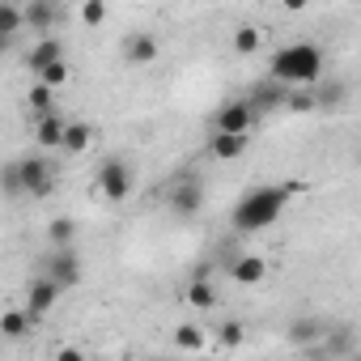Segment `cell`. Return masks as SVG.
I'll use <instances>...</instances> for the list:
<instances>
[{
    "instance_id": "cell-1",
    "label": "cell",
    "mask_w": 361,
    "mask_h": 361,
    "mask_svg": "<svg viewBox=\"0 0 361 361\" xmlns=\"http://www.w3.org/2000/svg\"><path fill=\"white\" fill-rule=\"evenodd\" d=\"M268 81L293 85V90H314L323 81V47L319 43H289V47L272 51Z\"/></svg>"
},
{
    "instance_id": "cell-2",
    "label": "cell",
    "mask_w": 361,
    "mask_h": 361,
    "mask_svg": "<svg viewBox=\"0 0 361 361\" xmlns=\"http://www.w3.org/2000/svg\"><path fill=\"white\" fill-rule=\"evenodd\" d=\"M293 192H298L293 183H281V188H251V192L234 204V213H230L234 230H238V234H259V230H268V226L285 213V204H289Z\"/></svg>"
},
{
    "instance_id": "cell-3",
    "label": "cell",
    "mask_w": 361,
    "mask_h": 361,
    "mask_svg": "<svg viewBox=\"0 0 361 361\" xmlns=\"http://www.w3.org/2000/svg\"><path fill=\"white\" fill-rule=\"evenodd\" d=\"M98 192H102V200H111V204L128 200V192H132V166H128L123 157H106V161L98 166Z\"/></svg>"
},
{
    "instance_id": "cell-4",
    "label": "cell",
    "mask_w": 361,
    "mask_h": 361,
    "mask_svg": "<svg viewBox=\"0 0 361 361\" xmlns=\"http://www.w3.org/2000/svg\"><path fill=\"white\" fill-rule=\"evenodd\" d=\"M166 204L178 213V217H192V213H200V204H204V183L196 174H178L174 183L166 188Z\"/></svg>"
},
{
    "instance_id": "cell-5",
    "label": "cell",
    "mask_w": 361,
    "mask_h": 361,
    "mask_svg": "<svg viewBox=\"0 0 361 361\" xmlns=\"http://www.w3.org/2000/svg\"><path fill=\"white\" fill-rule=\"evenodd\" d=\"M251 119H255L251 102H247V98H234V102H221V106H217V115H213V132H221V136H247Z\"/></svg>"
},
{
    "instance_id": "cell-6",
    "label": "cell",
    "mask_w": 361,
    "mask_h": 361,
    "mask_svg": "<svg viewBox=\"0 0 361 361\" xmlns=\"http://www.w3.org/2000/svg\"><path fill=\"white\" fill-rule=\"evenodd\" d=\"M18 174H22V192L35 196V200L51 196V188H56L51 161H43V157H26V161H18Z\"/></svg>"
},
{
    "instance_id": "cell-7",
    "label": "cell",
    "mask_w": 361,
    "mask_h": 361,
    "mask_svg": "<svg viewBox=\"0 0 361 361\" xmlns=\"http://www.w3.org/2000/svg\"><path fill=\"white\" fill-rule=\"evenodd\" d=\"M43 276H51L56 285H64V289H73V285H81V255L68 247V251H51L47 259H43Z\"/></svg>"
},
{
    "instance_id": "cell-8",
    "label": "cell",
    "mask_w": 361,
    "mask_h": 361,
    "mask_svg": "<svg viewBox=\"0 0 361 361\" xmlns=\"http://www.w3.org/2000/svg\"><path fill=\"white\" fill-rule=\"evenodd\" d=\"M60 293H64V285H56L51 276H43V272H39V276L30 281V289H26V310L39 319V314H47V310L60 302Z\"/></svg>"
},
{
    "instance_id": "cell-9",
    "label": "cell",
    "mask_w": 361,
    "mask_h": 361,
    "mask_svg": "<svg viewBox=\"0 0 361 361\" xmlns=\"http://www.w3.org/2000/svg\"><path fill=\"white\" fill-rule=\"evenodd\" d=\"M56 22H60V9L51 5V0H35V5H26V30H35L39 39H51Z\"/></svg>"
},
{
    "instance_id": "cell-10",
    "label": "cell",
    "mask_w": 361,
    "mask_h": 361,
    "mask_svg": "<svg viewBox=\"0 0 361 361\" xmlns=\"http://www.w3.org/2000/svg\"><path fill=\"white\" fill-rule=\"evenodd\" d=\"M60 60H68V56H64V43H60V39H39V43L30 47V56H26V64L35 68V77H39L43 68H51V64H60Z\"/></svg>"
},
{
    "instance_id": "cell-11",
    "label": "cell",
    "mask_w": 361,
    "mask_h": 361,
    "mask_svg": "<svg viewBox=\"0 0 361 361\" xmlns=\"http://www.w3.org/2000/svg\"><path fill=\"white\" fill-rule=\"evenodd\" d=\"M64 132H68V123H64L60 115L35 119V145H39V149H64Z\"/></svg>"
},
{
    "instance_id": "cell-12",
    "label": "cell",
    "mask_w": 361,
    "mask_h": 361,
    "mask_svg": "<svg viewBox=\"0 0 361 361\" xmlns=\"http://www.w3.org/2000/svg\"><path fill=\"white\" fill-rule=\"evenodd\" d=\"M230 276H234L238 285H259V281L268 276V259H264V255H238L234 268H230Z\"/></svg>"
},
{
    "instance_id": "cell-13",
    "label": "cell",
    "mask_w": 361,
    "mask_h": 361,
    "mask_svg": "<svg viewBox=\"0 0 361 361\" xmlns=\"http://www.w3.org/2000/svg\"><path fill=\"white\" fill-rule=\"evenodd\" d=\"M26 30V9L22 5H13V0H0V39H18Z\"/></svg>"
},
{
    "instance_id": "cell-14",
    "label": "cell",
    "mask_w": 361,
    "mask_h": 361,
    "mask_svg": "<svg viewBox=\"0 0 361 361\" xmlns=\"http://www.w3.org/2000/svg\"><path fill=\"white\" fill-rule=\"evenodd\" d=\"M285 98H289V90L285 85H276V81H264V85H255L251 90V111H272V106H285Z\"/></svg>"
},
{
    "instance_id": "cell-15",
    "label": "cell",
    "mask_w": 361,
    "mask_h": 361,
    "mask_svg": "<svg viewBox=\"0 0 361 361\" xmlns=\"http://www.w3.org/2000/svg\"><path fill=\"white\" fill-rule=\"evenodd\" d=\"M209 153L217 161H238L247 153V136H221V132H213L209 136Z\"/></svg>"
},
{
    "instance_id": "cell-16",
    "label": "cell",
    "mask_w": 361,
    "mask_h": 361,
    "mask_svg": "<svg viewBox=\"0 0 361 361\" xmlns=\"http://www.w3.org/2000/svg\"><path fill=\"white\" fill-rule=\"evenodd\" d=\"M157 51H161V47H157V39H153V35H132V39L123 43V56H128L132 64H153V60H157Z\"/></svg>"
},
{
    "instance_id": "cell-17",
    "label": "cell",
    "mask_w": 361,
    "mask_h": 361,
    "mask_svg": "<svg viewBox=\"0 0 361 361\" xmlns=\"http://www.w3.org/2000/svg\"><path fill=\"white\" fill-rule=\"evenodd\" d=\"M30 327H35L30 310H5V319H0V336H5V340H22Z\"/></svg>"
},
{
    "instance_id": "cell-18",
    "label": "cell",
    "mask_w": 361,
    "mask_h": 361,
    "mask_svg": "<svg viewBox=\"0 0 361 361\" xmlns=\"http://www.w3.org/2000/svg\"><path fill=\"white\" fill-rule=\"evenodd\" d=\"M94 140V128L81 123V119H68V132H64V153H85Z\"/></svg>"
},
{
    "instance_id": "cell-19",
    "label": "cell",
    "mask_w": 361,
    "mask_h": 361,
    "mask_svg": "<svg viewBox=\"0 0 361 361\" xmlns=\"http://www.w3.org/2000/svg\"><path fill=\"white\" fill-rule=\"evenodd\" d=\"M170 340L183 348V353H200V348H204V327H196V323H178Z\"/></svg>"
},
{
    "instance_id": "cell-20",
    "label": "cell",
    "mask_w": 361,
    "mask_h": 361,
    "mask_svg": "<svg viewBox=\"0 0 361 361\" xmlns=\"http://www.w3.org/2000/svg\"><path fill=\"white\" fill-rule=\"evenodd\" d=\"M26 102L35 106V119H43V115H56V90H47L43 81H35V85H30Z\"/></svg>"
},
{
    "instance_id": "cell-21",
    "label": "cell",
    "mask_w": 361,
    "mask_h": 361,
    "mask_svg": "<svg viewBox=\"0 0 361 361\" xmlns=\"http://www.w3.org/2000/svg\"><path fill=\"white\" fill-rule=\"evenodd\" d=\"M188 306H196V310H213V306H217V289H213L204 276H196V281L188 285Z\"/></svg>"
},
{
    "instance_id": "cell-22",
    "label": "cell",
    "mask_w": 361,
    "mask_h": 361,
    "mask_svg": "<svg viewBox=\"0 0 361 361\" xmlns=\"http://www.w3.org/2000/svg\"><path fill=\"white\" fill-rule=\"evenodd\" d=\"M73 234H77V221H73V217H56V221L47 226V238H51L56 251H68V247H73Z\"/></svg>"
},
{
    "instance_id": "cell-23",
    "label": "cell",
    "mask_w": 361,
    "mask_h": 361,
    "mask_svg": "<svg viewBox=\"0 0 361 361\" xmlns=\"http://www.w3.org/2000/svg\"><path fill=\"white\" fill-rule=\"evenodd\" d=\"M285 336H289L293 344H314V340L323 336V323H319V319H293Z\"/></svg>"
},
{
    "instance_id": "cell-24",
    "label": "cell",
    "mask_w": 361,
    "mask_h": 361,
    "mask_svg": "<svg viewBox=\"0 0 361 361\" xmlns=\"http://www.w3.org/2000/svg\"><path fill=\"white\" fill-rule=\"evenodd\" d=\"M259 47H264V35H259L255 26H238V30H234V51H238V56H255Z\"/></svg>"
},
{
    "instance_id": "cell-25",
    "label": "cell",
    "mask_w": 361,
    "mask_h": 361,
    "mask_svg": "<svg viewBox=\"0 0 361 361\" xmlns=\"http://www.w3.org/2000/svg\"><path fill=\"white\" fill-rule=\"evenodd\" d=\"M243 340H247V327H243L238 319H226V323L217 327V344H221V348H238Z\"/></svg>"
},
{
    "instance_id": "cell-26",
    "label": "cell",
    "mask_w": 361,
    "mask_h": 361,
    "mask_svg": "<svg viewBox=\"0 0 361 361\" xmlns=\"http://www.w3.org/2000/svg\"><path fill=\"white\" fill-rule=\"evenodd\" d=\"M68 77H73V68H68V60H60V64H51V68H43L35 81H43L47 90H60V85H68Z\"/></svg>"
},
{
    "instance_id": "cell-27",
    "label": "cell",
    "mask_w": 361,
    "mask_h": 361,
    "mask_svg": "<svg viewBox=\"0 0 361 361\" xmlns=\"http://www.w3.org/2000/svg\"><path fill=\"white\" fill-rule=\"evenodd\" d=\"M285 106L298 111V115H302V111H314V106H319V90H289Z\"/></svg>"
},
{
    "instance_id": "cell-28",
    "label": "cell",
    "mask_w": 361,
    "mask_h": 361,
    "mask_svg": "<svg viewBox=\"0 0 361 361\" xmlns=\"http://www.w3.org/2000/svg\"><path fill=\"white\" fill-rule=\"evenodd\" d=\"M77 18H81V22H85V26H102V22H106V18H111V9H106V5H102V0H85V5H81V9H77Z\"/></svg>"
},
{
    "instance_id": "cell-29",
    "label": "cell",
    "mask_w": 361,
    "mask_h": 361,
    "mask_svg": "<svg viewBox=\"0 0 361 361\" xmlns=\"http://www.w3.org/2000/svg\"><path fill=\"white\" fill-rule=\"evenodd\" d=\"M327 348L348 361V357H353V331H348V327H344V331H331V336H327Z\"/></svg>"
},
{
    "instance_id": "cell-30",
    "label": "cell",
    "mask_w": 361,
    "mask_h": 361,
    "mask_svg": "<svg viewBox=\"0 0 361 361\" xmlns=\"http://www.w3.org/2000/svg\"><path fill=\"white\" fill-rule=\"evenodd\" d=\"M344 102V85H323L319 90V106H340Z\"/></svg>"
},
{
    "instance_id": "cell-31",
    "label": "cell",
    "mask_w": 361,
    "mask_h": 361,
    "mask_svg": "<svg viewBox=\"0 0 361 361\" xmlns=\"http://www.w3.org/2000/svg\"><path fill=\"white\" fill-rule=\"evenodd\" d=\"M5 188H9V192H13V196H18V192H22V174H18V161H13V166H9V170H5Z\"/></svg>"
},
{
    "instance_id": "cell-32",
    "label": "cell",
    "mask_w": 361,
    "mask_h": 361,
    "mask_svg": "<svg viewBox=\"0 0 361 361\" xmlns=\"http://www.w3.org/2000/svg\"><path fill=\"white\" fill-rule=\"evenodd\" d=\"M56 361H85V353H81V348H68V344H64V348H56Z\"/></svg>"
},
{
    "instance_id": "cell-33",
    "label": "cell",
    "mask_w": 361,
    "mask_h": 361,
    "mask_svg": "<svg viewBox=\"0 0 361 361\" xmlns=\"http://www.w3.org/2000/svg\"><path fill=\"white\" fill-rule=\"evenodd\" d=\"M348 361H361V353H353V357H348Z\"/></svg>"
},
{
    "instance_id": "cell-34",
    "label": "cell",
    "mask_w": 361,
    "mask_h": 361,
    "mask_svg": "<svg viewBox=\"0 0 361 361\" xmlns=\"http://www.w3.org/2000/svg\"><path fill=\"white\" fill-rule=\"evenodd\" d=\"M323 361H327V357H323Z\"/></svg>"
}]
</instances>
